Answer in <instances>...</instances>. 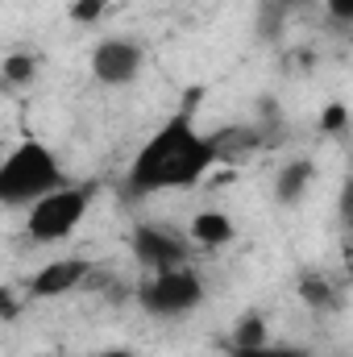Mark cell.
Segmentation results:
<instances>
[{
	"label": "cell",
	"mask_w": 353,
	"mask_h": 357,
	"mask_svg": "<svg viewBox=\"0 0 353 357\" xmlns=\"http://www.w3.org/2000/svg\"><path fill=\"white\" fill-rule=\"evenodd\" d=\"M200 96L191 91L175 112L137 146L129 171H125V195L129 199H146V195H167V191H191L216 171L220 146L212 133L200 129L195 116Z\"/></svg>",
	"instance_id": "cell-1"
},
{
	"label": "cell",
	"mask_w": 353,
	"mask_h": 357,
	"mask_svg": "<svg viewBox=\"0 0 353 357\" xmlns=\"http://www.w3.org/2000/svg\"><path fill=\"white\" fill-rule=\"evenodd\" d=\"M63 183H71L67 167L46 142L21 137L17 146L0 150V208H29Z\"/></svg>",
	"instance_id": "cell-2"
},
{
	"label": "cell",
	"mask_w": 353,
	"mask_h": 357,
	"mask_svg": "<svg viewBox=\"0 0 353 357\" xmlns=\"http://www.w3.org/2000/svg\"><path fill=\"white\" fill-rule=\"evenodd\" d=\"M91 199H96L91 183H63V187H54L50 195L33 199L25 208V237L38 241V245H59V241L75 237L80 225L88 220Z\"/></svg>",
	"instance_id": "cell-3"
},
{
	"label": "cell",
	"mask_w": 353,
	"mask_h": 357,
	"mask_svg": "<svg viewBox=\"0 0 353 357\" xmlns=\"http://www.w3.org/2000/svg\"><path fill=\"white\" fill-rule=\"evenodd\" d=\"M204 299H208V282L191 262L171 270H150L137 282V307L154 320H183V316L200 312Z\"/></svg>",
	"instance_id": "cell-4"
},
{
	"label": "cell",
	"mask_w": 353,
	"mask_h": 357,
	"mask_svg": "<svg viewBox=\"0 0 353 357\" xmlns=\"http://www.w3.org/2000/svg\"><path fill=\"white\" fill-rule=\"evenodd\" d=\"M88 67L104 88H129L146 67V50L133 38H100L88 54Z\"/></svg>",
	"instance_id": "cell-5"
},
{
	"label": "cell",
	"mask_w": 353,
	"mask_h": 357,
	"mask_svg": "<svg viewBox=\"0 0 353 357\" xmlns=\"http://www.w3.org/2000/svg\"><path fill=\"white\" fill-rule=\"evenodd\" d=\"M129 250L133 258L142 262V270H171L187 262V237H175L171 229L163 225H137L133 237H129Z\"/></svg>",
	"instance_id": "cell-6"
},
{
	"label": "cell",
	"mask_w": 353,
	"mask_h": 357,
	"mask_svg": "<svg viewBox=\"0 0 353 357\" xmlns=\"http://www.w3.org/2000/svg\"><path fill=\"white\" fill-rule=\"evenodd\" d=\"M88 278H91V262L88 258L67 254V258H50L46 266L33 270L29 282H25V291H29V299H63V295L80 291Z\"/></svg>",
	"instance_id": "cell-7"
},
{
	"label": "cell",
	"mask_w": 353,
	"mask_h": 357,
	"mask_svg": "<svg viewBox=\"0 0 353 357\" xmlns=\"http://www.w3.org/2000/svg\"><path fill=\"white\" fill-rule=\"evenodd\" d=\"M187 241L200 245V250H225V245L237 241V220L225 208H200L187 220Z\"/></svg>",
	"instance_id": "cell-8"
},
{
	"label": "cell",
	"mask_w": 353,
	"mask_h": 357,
	"mask_svg": "<svg viewBox=\"0 0 353 357\" xmlns=\"http://www.w3.org/2000/svg\"><path fill=\"white\" fill-rule=\"evenodd\" d=\"M312 178H316V167L308 162V158H295V162H287L278 175H274V199L278 204H299L303 195H308V187H312Z\"/></svg>",
	"instance_id": "cell-9"
},
{
	"label": "cell",
	"mask_w": 353,
	"mask_h": 357,
	"mask_svg": "<svg viewBox=\"0 0 353 357\" xmlns=\"http://www.w3.org/2000/svg\"><path fill=\"white\" fill-rule=\"evenodd\" d=\"M270 341V324H266L262 312H246L237 324H233V337H229V354L237 349H254V345H266Z\"/></svg>",
	"instance_id": "cell-10"
},
{
	"label": "cell",
	"mask_w": 353,
	"mask_h": 357,
	"mask_svg": "<svg viewBox=\"0 0 353 357\" xmlns=\"http://www.w3.org/2000/svg\"><path fill=\"white\" fill-rule=\"evenodd\" d=\"M299 295L308 299L312 312H329V307H337V291H333V282L320 278V274H308V278L299 282Z\"/></svg>",
	"instance_id": "cell-11"
},
{
	"label": "cell",
	"mask_w": 353,
	"mask_h": 357,
	"mask_svg": "<svg viewBox=\"0 0 353 357\" xmlns=\"http://www.w3.org/2000/svg\"><path fill=\"white\" fill-rule=\"evenodd\" d=\"M0 75H4L8 84H33V79H38V59H33L29 50H17V54H8V59L0 63Z\"/></svg>",
	"instance_id": "cell-12"
},
{
	"label": "cell",
	"mask_w": 353,
	"mask_h": 357,
	"mask_svg": "<svg viewBox=\"0 0 353 357\" xmlns=\"http://www.w3.org/2000/svg\"><path fill=\"white\" fill-rule=\"evenodd\" d=\"M350 129V108H345V100H333L324 112H320V133L324 137H341Z\"/></svg>",
	"instance_id": "cell-13"
},
{
	"label": "cell",
	"mask_w": 353,
	"mask_h": 357,
	"mask_svg": "<svg viewBox=\"0 0 353 357\" xmlns=\"http://www.w3.org/2000/svg\"><path fill=\"white\" fill-rule=\"evenodd\" d=\"M104 13H108V0H71V8H67V17L75 25H96Z\"/></svg>",
	"instance_id": "cell-14"
},
{
	"label": "cell",
	"mask_w": 353,
	"mask_h": 357,
	"mask_svg": "<svg viewBox=\"0 0 353 357\" xmlns=\"http://www.w3.org/2000/svg\"><path fill=\"white\" fill-rule=\"evenodd\" d=\"M229 357H312L308 349H299V345H274V341H266V345H254V349H237V354Z\"/></svg>",
	"instance_id": "cell-15"
},
{
	"label": "cell",
	"mask_w": 353,
	"mask_h": 357,
	"mask_svg": "<svg viewBox=\"0 0 353 357\" xmlns=\"http://www.w3.org/2000/svg\"><path fill=\"white\" fill-rule=\"evenodd\" d=\"M21 291L17 287H0V320H17L21 316Z\"/></svg>",
	"instance_id": "cell-16"
},
{
	"label": "cell",
	"mask_w": 353,
	"mask_h": 357,
	"mask_svg": "<svg viewBox=\"0 0 353 357\" xmlns=\"http://www.w3.org/2000/svg\"><path fill=\"white\" fill-rule=\"evenodd\" d=\"M324 13H329L333 21L350 25V21H353V0H324Z\"/></svg>",
	"instance_id": "cell-17"
},
{
	"label": "cell",
	"mask_w": 353,
	"mask_h": 357,
	"mask_svg": "<svg viewBox=\"0 0 353 357\" xmlns=\"http://www.w3.org/2000/svg\"><path fill=\"white\" fill-rule=\"evenodd\" d=\"M104 357H133V354H125V349H121V354H104Z\"/></svg>",
	"instance_id": "cell-18"
}]
</instances>
